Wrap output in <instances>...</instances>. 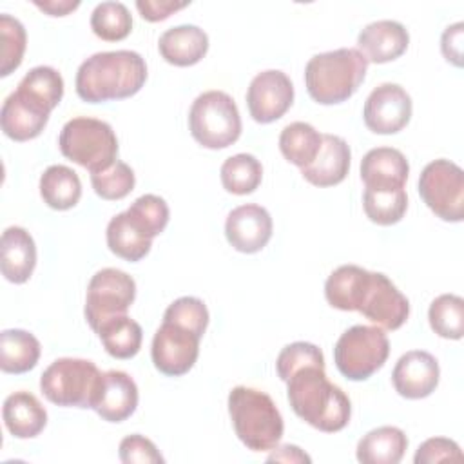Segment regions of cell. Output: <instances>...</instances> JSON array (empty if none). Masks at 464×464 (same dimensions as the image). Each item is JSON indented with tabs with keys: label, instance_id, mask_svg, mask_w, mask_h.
<instances>
[{
	"label": "cell",
	"instance_id": "obj_1",
	"mask_svg": "<svg viewBox=\"0 0 464 464\" xmlns=\"http://www.w3.org/2000/svg\"><path fill=\"white\" fill-rule=\"evenodd\" d=\"M147 63L136 51L118 49L89 56L78 67L76 94L87 103L130 98L145 85Z\"/></svg>",
	"mask_w": 464,
	"mask_h": 464
},
{
	"label": "cell",
	"instance_id": "obj_2",
	"mask_svg": "<svg viewBox=\"0 0 464 464\" xmlns=\"http://www.w3.org/2000/svg\"><path fill=\"white\" fill-rule=\"evenodd\" d=\"M286 395L294 413L312 428L335 433L346 428L352 415L348 395L328 381L324 366H304L286 381Z\"/></svg>",
	"mask_w": 464,
	"mask_h": 464
},
{
	"label": "cell",
	"instance_id": "obj_3",
	"mask_svg": "<svg viewBox=\"0 0 464 464\" xmlns=\"http://www.w3.org/2000/svg\"><path fill=\"white\" fill-rule=\"evenodd\" d=\"M368 60L357 47H341L314 54L304 67L310 98L321 105H335L352 98L361 87Z\"/></svg>",
	"mask_w": 464,
	"mask_h": 464
},
{
	"label": "cell",
	"instance_id": "obj_4",
	"mask_svg": "<svg viewBox=\"0 0 464 464\" xmlns=\"http://www.w3.org/2000/svg\"><path fill=\"white\" fill-rule=\"evenodd\" d=\"M228 415L237 439L252 451H272L285 431L281 411L261 390L236 386L228 393Z\"/></svg>",
	"mask_w": 464,
	"mask_h": 464
},
{
	"label": "cell",
	"instance_id": "obj_5",
	"mask_svg": "<svg viewBox=\"0 0 464 464\" xmlns=\"http://www.w3.org/2000/svg\"><path fill=\"white\" fill-rule=\"evenodd\" d=\"M103 373L89 359L62 357L53 361L40 375L45 399L63 408H91L96 402Z\"/></svg>",
	"mask_w": 464,
	"mask_h": 464
},
{
	"label": "cell",
	"instance_id": "obj_6",
	"mask_svg": "<svg viewBox=\"0 0 464 464\" xmlns=\"http://www.w3.org/2000/svg\"><path fill=\"white\" fill-rule=\"evenodd\" d=\"M58 147L67 160L94 174L109 169L116 161L118 138L107 121L76 116L62 127Z\"/></svg>",
	"mask_w": 464,
	"mask_h": 464
},
{
	"label": "cell",
	"instance_id": "obj_7",
	"mask_svg": "<svg viewBox=\"0 0 464 464\" xmlns=\"http://www.w3.org/2000/svg\"><path fill=\"white\" fill-rule=\"evenodd\" d=\"M188 130L205 149H227L241 136V116L234 98L223 91L201 92L188 112Z\"/></svg>",
	"mask_w": 464,
	"mask_h": 464
},
{
	"label": "cell",
	"instance_id": "obj_8",
	"mask_svg": "<svg viewBox=\"0 0 464 464\" xmlns=\"http://www.w3.org/2000/svg\"><path fill=\"white\" fill-rule=\"evenodd\" d=\"M390 355V341L382 328L355 324L341 334L334 346L337 370L348 381H366L381 370Z\"/></svg>",
	"mask_w": 464,
	"mask_h": 464
},
{
	"label": "cell",
	"instance_id": "obj_9",
	"mask_svg": "<svg viewBox=\"0 0 464 464\" xmlns=\"http://www.w3.org/2000/svg\"><path fill=\"white\" fill-rule=\"evenodd\" d=\"M419 194L442 221L459 223L464 218V172L451 160L430 161L419 176Z\"/></svg>",
	"mask_w": 464,
	"mask_h": 464
},
{
	"label": "cell",
	"instance_id": "obj_10",
	"mask_svg": "<svg viewBox=\"0 0 464 464\" xmlns=\"http://www.w3.org/2000/svg\"><path fill=\"white\" fill-rule=\"evenodd\" d=\"M136 297L134 279L118 268L98 270L87 286L85 319L89 326L96 328L116 315L127 314Z\"/></svg>",
	"mask_w": 464,
	"mask_h": 464
},
{
	"label": "cell",
	"instance_id": "obj_11",
	"mask_svg": "<svg viewBox=\"0 0 464 464\" xmlns=\"http://www.w3.org/2000/svg\"><path fill=\"white\" fill-rule=\"evenodd\" d=\"M355 312L382 330H397L410 315V301L388 276L368 270L357 295Z\"/></svg>",
	"mask_w": 464,
	"mask_h": 464
},
{
	"label": "cell",
	"instance_id": "obj_12",
	"mask_svg": "<svg viewBox=\"0 0 464 464\" xmlns=\"http://www.w3.org/2000/svg\"><path fill=\"white\" fill-rule=\"evenodd\" d=\"M201 337L176 323L163 321L156 330L150 346V357L158 372L169 377L185 375L199 355Z\"/></svg>",
	"mask_w": 464,
	"mask_h": 464
},
{
	"label": "cell",
	"instance_id": "obj_13",
	"mask_svg": "<svg viewBox=\"0 0 464 464\" xmlns=\"http://www.w3.org/2000/svg\"><path fill=\"white\" fill-rule=\"evenodd\" d=\"M411 118V98L399 83H381L366 98L362 109L364 125L375 134H395Z\"/></svg>",
	"mask_w": 464,
	"mask_h": 464
},
{
	"label": "cell",
	"instance_id": "obj_14",
	"mask_svg": "<svg viewBox=\"0 0 464 464\" xmlns=\"http://www.w3.org/2000/svg\"><path fill=\"white\" fill-rule=\"evenodd\" d=\"M294 103V85L279 69L256 74L246 91V107L257 123L279 120Z\"/></svg>",
	"mask_w": 464,
	"mask_h": 464
},
{
	"label": "cell",
	"instance_id": "obj_15",
	"mask_svg": "<svg viewBox=\"0 0 464 464\" xmlns=\"http://www.w3.org/2000/svg\"><path fill=\"white\" fill-rule=\"evenodd\" d=\"M272 218L268 210L256 203L239 205L228 212L225 221L227 241L243 254H256L272 237Z\"/></svg>",
	"mask_w": 464,
	"mask_h": 464
},
{
	"label": "cell",
	"instance_id": "obj_16",
	"mask_svg": "<svg viewBox=\"0 0 464 464\" xmlns=\"http://www.w3.org/2000/svg\"><path fill=\"white\" fill-rule=\"evenodd\" d=\"M440 368L437 359L424 350H410L399 357L392 372L395 392L406 399H424L439 384Z\"/></svg>",
	"mask_w": 464,
	"mask_h": 464
},
{
	"label": "cell",
	"instance_id": "obj_17",
	"mask_svg": "<svg viewBox=\"0 0 464 464\" xmlns=\"http://www.w3.org/2000/svg\"><path fill=\"white\" fill-rule=\"evenodd\" d=\"M138 399L134 379L121 370H109L103 372L92 410L107 422H121L136 411Z\"/></svg>",
	"mask_w": 464,
	"mask_h": 464
},
{
	"label": "cell",
	"instance_id": "obj_18",
	"mask_svg": "<svg viewBox=\"0 0 464 464\" xmlns=\"http://www.w3.org/2000/svg\"><path fill=\"white\" fill-rule=\"evenodd\" d=\"M410 44L408 29L397 20H377L364 25L357 36V49L368 63L397 60Z\"/></svg>",
	"mask_w": 464,
	"mask_h": 464
},
{
	"label": "cell",
	"instance_id": "obj_19",
	"mask_svg": "<svg viewBox=\"0 0 464 464\" xmlns=\"http://www.w3.org/2000/svg\"><path fill=\"white\" fill-rule=\"evenodd\" d=\"M408 174L406 156L393 147H375L361 160V179L366 188H404Z\"/></svg>",
	"mask_w": 464,
	"mask_h": 464
},
{
	"label": "cell",
	"instance_id": "obj_20",
	"mask_svg": "<svg viewBox=\"0 0 464 464\" xmlns=\"http://www.w3.org/2000/svg\"><path fill=\"white\" fill-rule=\"evenodd\" d=\"M352 152L348 143L335 134H323V143L315 160L301 169L303 178L315 187H334L350 170Z\"/></svg>",
	"mask_w": 464,
	"mask_h": 464
},
{
	"label": "cell",
	"instance_id": "obj_21",
	"mask_svg": "<svg viewBox=\"0 0 464 464\" xmlns=\"http://www.w3.org/2000/svg\"><path fill=\"white\" fill-rule=\"evenodd\" d=\"M158 51L170 65L188 67L207 54L208 36L201 27L190 24L169 27L158 40Z\"/></svg>",
	"mask_w": 464,
	"mask_h": 464
},
{
	"label": "cell",
	"instance_id": "obj_22",
	"mask_svg": "<svg viewBox=\"0 0 464 464\" xmlns=\"http://www.w3.org/2000/svg\"><path fill=\"white\" fill-rule=\"evenodd\" d=\"M36 266V245L22 227H7L2 234V276L14 285L25 283Z\"/></svg>",
	"mask_w": 464,
	"mask_h": 464
},
{
	"label": "cell",
	"instance_id": "obj_23",
	"mask_svg": "<svg viewBox=\"0 0 464 464\" xmlns=\"http://www.w3.org/2000/svg\"><path fill=\"white\" fill-rule=\"evenodd\" d=\"M2 417L7 431L16 439H33L47 424V411L29 392L20 390L4 401Z\"/></svg>",
	"mask_w": 464,
	"mask_h": 464
},
{
	"label": "cell",
	"instance_id": "obj_24",
	"mask_svg": "<svg viewBox=\"0 0 464 464\" xmlns=\"http://www.w3.org/2000/svg\"><path fill=\"white\" fill-rule=\"evenodd\" d=\"M14 92L34 109L51 114V111L62 102L63 78L54 67L38 65L20 80Z\"/></svg>",
	"mask_w": 464,
	"mask_h": 464
},
{
	"label": "cell",
	"instance_id": "obj_25",
	"mask_svg": "<svg viewBox=\"0 0 464 464\" xmlns=\"http://www.w3.org/2000/svg\"><path fill=\"white\" fill-rule=\"evenodd\" d=\"M408 448L406 433L397 426H379L357 444V460L362 464H397Z\"/></svg>",
	"mask_w": 464,
	"mask_h": 464
},
{
	"label": "cell",
	"instance_id": "obj_26",
	"mask_svg": "<svg viewBox=\"0 0 464 464\" xmlns=\"http://www.w3.org/2000/svg\"><path fill=\"white\" fill-rule=\"evenodd\" d=\"M47 121L49 114L34 109L16 92H11L2 103L0 125L4 134L14 141H27L40 136Z\"/></svg>",
	"mask_w": 464,
	"mask_h": 464
},
{
	"label": "cell",
	"instance_id": "obj_27",
	"mask_svg": "<svg viewBox=\"0 0 464 464\" xmlns=\"http://www.w3.org/2000/svg\"><path fill=\"white\" fill-rule=\"evenodd\" d=\"M40 341L27 330L11 328L0 334V368L4 373H25L40 359Z\"/></svg>",
	"mask_w": 464,
	"mask_h": 464
},
{
	"label": "cell",
	"instance_id": "obj_28",
	"mask_svg": "<svg viewBox=\"0 0 464 464\" xmlns=\"http://www.w3.org/2000/svg\"><path fill=\"white\" fill-rule=\"evenodd\" d=\"M40 196L54 210H69L82 198V181L67 165H51L40 176Z\"/></svg>",
	"mask_w": 464,
	"mask_h": 464
},
{
	"label": "cell",
	"instance_id": "obj_29",
	"mask_svg": "<svg viewBox=\"0 0 464 464\" xmlns=\"http://www.w3.org/2000/svg\"><path fill=\"white\" fill-rule=\"evenodd\" d=\"M96 334L105 352L114 359L134 357L140 352L143 341L141 326L127 314L107 319L96 328Z\"/></svg>",
	"mask_w": 464,
	"mask_h": 464
},
{
	"label": "cell",
	"instance_id": "obj_30",
	"mask_svg": "<svg viewBox=\"0 0 464 464\" xmlns=\"http://www.w3.org/2000/svg\"><path fill=\"white\" fill-rule=\"evenodd\" d=\"M323 134L306 121H292L279 134V150L286 161L303 169L319 154Z\"/></svg>",
	"mask_w": 464,
	"mask_h": 464
},
{
	"label": "cell",
	"instance_id": "obj_31",
	"mask_svg": "<svg viewBox=\"0 0 464 464\" xmlns=\"http://www.w3.org/2000/svg\"><path fill=\"white\" fill-rule=\"evenodd\" d=\"M107 246L112 254H116L118 257L136 263L140 259H143L152 246V239L145 237L143 234H140L130 221L127 219L125 212L116 214L109 225H107Z\"/></svg>",
	"mask_w": 464,
	"mask_h": 464
},
{
	"label": "cell",
	"instance_id": "obj_32",
	"mask_svg": "<svg viewBox=\"0 0 464 464\" xmlns=\"http://www.w3.org/2000/svg\"><path fill=\"white\" fill-rule=\"evenodd\" d=\"M219 176L227 192L245 196L252 194L261 185L263 167L256 156L239 152L223 161Z\"/></svg>",
	"mask_w": 464,
	"mask_h": 464
},
{
	"label": "cell",
	"instance_id": "obj_33",
	"mask_svg": "<svg viewBox=\"0 0 464 464\" xmlns=\"http://www.w3.org/2000/svg\"><path fill=\"white\" fill-rule=\"evenodd\" d=\"M362 208L370 221L388 227L399 223L408 208L404 188H364Z\"/></svg>",
	"mask_w": 464,
	"mask_h": 464
},
{
	"label": "cell",
	"instance_id": "obj_34",
	"mask_svg": "<svg viewBox=\"0 0 464 464\" xmlns=\"http://www.w3.org/2000/svg\"><path fill=\"white\" fill-rule=\"evenodd\" d=\"M169 205L156 194H143L125 210L130 225L149 239L160 236L169 223Z\"/></svg>",
	"mask_w": 464,
	"mask_h": 464
},
{
	"label": "cell",
	"instance_id": "obj_35",
	"mask_svg": "<svg viewBox=\"0 0 464 464\" xmlns=\"http://www.w3.org/2000/svg\"><path fill=\"white\" fill-rule=\"evenodd\" d=\"M431 330L444 339H462L464 335V299L455 294H440L428 310Z\"/></svg>",
	"mask_w": 464,
	"mask_h": 464
},
{
	"label": "cell",
	"instance_id": "obj_36",
	"mask_svg": "<svg viewBox=\"0 0 464 464\" xmlns=\"http://www.w3.org/2000/svg\"><path fill=\"white\" fill-rule=\"evenodd\" d=\"M92 33L105 42H120L132 31V16L121 2H102L91 13Z\"/></svg>",
	"mask_w": 464,
	"mask_h": 464
},
{
	"label": "cell",
	"instance_id": "obj_37",
	"mask_svg": "<svg viewBox=\"0 0 464 464\" xmlns=\"http://www.w3.org/2000/svg\"><path fill=\"white\" fill-rule=\"evenodd\" d=\"M0 42H2V65H0V76H9L14 69L20 67L27 45V34L24 24L7 14H0Z\"/></svg>",
	"mask_w": 464,
	"mask_h": 464
},
{
	"label": "cell",
	"instance_id": "obj_38",
	"mask_svg": "<svg viewBox=\"0 0 464 464\" xmlns=\"http://www.w3.org/2000/svg\"><path fill=\"white\" fill-rule=\"evenodd\" d=\"M134 183H136L134 170L125 161H120V160H116L109 169L91 174V185L94 192L107 201L123 199L125 196L130 194V190L134 188Z\"/></svg>",
	"mask_w": 464,
	"mask_h": 464
},
{
	"label": "cell",
	"instance_id": "obj_39",
	"mask_svg": "<svg viewBox=\"0 0 464 464\" xmlns=\"http://www.w3.org/2000/svg\"><path fill=\"white\" fill-rule=\"evenodd\" d=\"M310 364L324 366V355H323L321 348L312 343H306V341H295V343L286 344L279 352V355L276 359V372H277L279 379L286 382L294 372H297L304 366H310Z\"/></svg>",
	"mask_w": 464,
	"mask_h": 464
},
{
	"label": "cell",
	"instance_id": "obj_40",
	"mask_svg": "<svg viewBox=\"0 0 464 464\" xmlns=\"http://www.w3.org/2000/svg\"><path fill=\"white\" fill-rule=\"evenodd\" d=\"M163 321L185 326L196 332L199 337H203L208 326V310L201 299L192 295H183L167 306L163 314Z\"/></svg>",
	"mask_w": 464,
	"mask_h": 464
},
{
	"label": "cell",
	"instance_id": "obj_41",
	"mask_svg": "<svg viewBox=\"0 0 464 464\" xmlns=\"http://www.w3.org/2000/svg\"><path fill=\"white\" fill-rule=\"evenodd\" d=\"M120 460L123 464H160L163 457L150 439L132 433L120 442Z\"/></svg>",
	"mask_w": 464,
	"mask_h": 464
},
{
	"label": "cell",
	"instance_id": "obj_42",
	"mask_svg": "<svg viewBox=\"0 0 464 464\" xmlns=\"http://www.w3.org/2000/svg\"><path fill=\"white\" fill-rule=\"evenodd\" d=\"M462 451L460 446L446 437H431L424 440L413 457L415 464H433L442 460H460Z\"/></svg>",
	"mask_w": 464,
	"mask_h": 464
},
{
	"label": "cell",
	"instance_id": "obj_43",
	"mask_svg": "<svg viewBox=\"0 0 464 464\" xmlns=\"http://www.w3.org/2000/svg\"><path fill=\"white\" fill-rule=\"evenodd\" d=\"M462 36H464L462 22H455L448 25L440 36V51L444 58L457 67H462Z\"/></svg>",
	"mask_w": 464,
	"mask_h": 464
},
{
	"label": "cell",
	"instance_id": "obj_44",
	"mask_svg": "<svg viewBox=\"0 0 464 464\" xmlns=\"http://www.w3.org/2000/svg\"><path fill=\"white\" fill-rule=\"evenodd\" d=\"M190 2H174V0H138L136 9L141 18L147 22H160L169 18L172 13L187 7Z\"/></svg>",
	"mask_w": 464,
	"mask_h": 464
},
{
	"label": "cell",
	"instance_id": "obj_45",
	"mask_svg": "<svg viewBox=\"0 0 464 464\" xmlns=\"http://www.w3.org/2000/svg\"><path fill=\"white\" fill-rule=\"evenodd\" d=\"M268 460H281V462H310L312 459L299 448L294 444H283V446H276L272 450V453L268 455Z\"/></svg>",
	"mask_w": 464,
	"mask_h": 464
},
{
	"label": "cell",
	"instance_id": "obj_46",
	"mask_svg": "<svg viewBox=\"0 0 464 464\" xmlns=\"http://www.w3.org/2000/svg\"><path fill=\"white\" fill-rule=\"evenodd\" d=\"M38 9H42L44 13H47V14H51V16H65L67 13H71V11H74V9H78L80 7V2L78 0H74V2H71V0H49V2H38V0H34L33 2Z\"/></svg>",
	"mask_w": 464,
	"mask_h": 464
}]
</instances>
